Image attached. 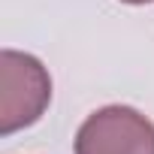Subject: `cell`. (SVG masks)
Masks as SVG:
<instances>
[{
    "instance_id": "3",
    "label": "cell",
    "mask_w": 154,
    "mask_h": 154,
    "mask_svg": "<svg viewBox=\"0 0 154 154\" xmlns=\"http://www.w3.org/2000/svg\"><path fill=\"white\" fill-rule=\"evenodd\" d=\"M121 3H133V6H142V3H154V0H121Z\"/></svg>"
},
{
    "instance_id": "2",
    "label": "cell",
    "mask_w": 154,
    "mask_h": 154,
    "mask_svg": "<svg viewBox=\"0 0 154 154\" xmlns=\"http://www.w3.org/2000/svg\"><path fill=\"white\" fill-rule=\"evenodd\" d=\"M75 154H154V124L130 106H106L85 118Z\"/></svg>"
},
{
    "instance_id": "1",
    "label": "cell",
    "mask_w": 154,
    "mask_h": 154,
    "mask_svg": "<svg viewBox=\"0 0 154 154\" xmlns=\"http://www.w3.org/2000/svg\"><path fill=\"white\" fill-rule=\"evenodd\" d=\"M51 100L48 69L24 51H0V133L9 136L42 118Z\"/></svg>"
}]
</instances>
